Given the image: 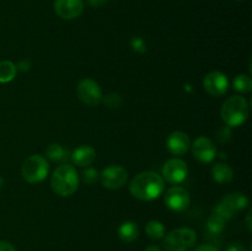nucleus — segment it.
I'll return each mask as SVG.
<instances>
[{"label":"nucleus","mask_w":252,"mask_h":251,"mask_svg":"<svg viewBox=\"0 0 252 251\" xmlns=\"http://www.w3.org/2000/svg\"><path fill=\"white\" fill-rule=\"evenodd\" d=\"M166 147L171 154L184 155L189 152V147H191V140H189L187 133L176 130V132H172L169 135L166 140Z\"/></svg>","instance_id":"14"},{"label":"nucleus","mask_w":252,"mask_h":251,"mask_svg":"<svg viewBox=\"0 0 252 251\" xmlns=\"http://www.w3.org/2000/svg\"><path fill=\"white\" fill-rule=\"evenodd\" d=\"M225 251H245V246H244V244L235 241V243H231L230 245L225 249Z\"/></svg>","instance_id":"27"},{"label":"nucleus","mask_w":252,"mask_h":251,"mask_svg":"<svg viewBox=\"0 0 252 251\" xmlns=\"http://www.w3.org/2000/svg\"><path fill=\"white\" fill-rule=\"evenodd\" d=\"M98 176H100V172L97 170L93 169V167H88L81 174V181L86 185H93L94 182L97 181Z\"/></svg>","instance_id":"24"},{"label":"nucleus","mask_w":252,"mask_h":251,"mask_svg":"<svg viewBox=\"0 0 252 251\" xmlns=\"http://www.w3.org/2000/svg\"><path fill=\"white\" fill-rule=\"evenodd\" d=\"M71 161L76 166L86 167L93 164L96 159V152L90 145H80L71 153Z\"/></svg>","instance_id":"15"},{"label":"nucleus","mask_w":252,"mask_h":251,"mask_svg":"<svg viewBox=\"0 0 252 251\" xmlns=\"http://www.w3.org/2000/svg\"><path fill=\"white\" fill-rule=\"evenodd\" d=\"M233 86L236 91L241 94H248L252 90V80L249 75L240 74L236 75L233 80Z\"/></svg>","instance_id":"21"},{"label":"nucleus","mask_w":252,"mask_h":251,"mask_svg":"<svg viewBox=\"0 0 252 251\" xmlns=\"http://www.w3.org/2000/svg\"><path fill=\"white\" fill-rule=\"evenodd\" d=\"M249 206V198L243 193L233 192L229 193L219 202L214 208L213 213L221 217L224 220H229L233 218L236 213L245 209Z\"/></svg>","instance_id":"6"},{"label":"nucleus","mask_w":252,"mask_h":251,"mask_svg":"<svg viewBox=\"0 0 252 251\" xmlns=\"http://www.w3.org/2000/svg\"><path fill=\"white\" fill-rule=\"evenodd\" d=\"M167 208L174 212H184L191 204V197L189 191L181 186H172L167 189L164 197Z\"/></svg>","instance_id":"10"},{"label":"nucleus","mask_w":252,"mask_h":251,"mask_svg":"<svg viewBox=\"0 0 252 251\" xmlns=\"http://www.w3.org/2000/svg\"><path fill=\"white\" fill-rule=\"evenodd\" d=\"M203 88L207 94L213 97L223 96L229 89V80L225 74L220 71H211L203 79Z\"/></svg>","instance_id":"11"},{"label":"nucleus","mask_w":252,"mask_h":251,"mask_svg":"<svg viewBox=\"0 0 252 251\" xmlns=\"http://www.w3.org/2000/svg\"><path fill=\"white\" fill-rule=\"evenodd\" d=\"M212 177L218 184H229L234 177V170L225 162H218L212 167Z\"/></svg>","instance_id":"16"},{"label":"nucleus","mask_w":252,"mask_h":251,"mask_svg":"<svg viewBox=\"0 0 252 251\" xmlns=\"http://www.w3.org/2000/svg\"><path fill=\"white\" fill-rule=\"evenodd\" d=\"M49 172V165L46 157L34 154L27 157L21 166V175L29 184H38L46 180Z\"/></svg>","instance_id":"5"},{"label":"nucleus","mask_w":252,"mask_h":251,"mask_svg":"<svg viewBox=\"0 0 252 251\" xmlns=\"http://www.w3.org/2000/svg\"><path fill=\"white\" fill-rule=\"evenodd\" d=\"M193 251H219L216 246L209 245V244H203V245H199L194 249Z\"/></svg>","instance_id":"28"},{"label":"nucleus","mask_w":252,"mask_h":251,"mask_svg":"<svg viewBox=\"0 0 252 251\" xmlns=\"http://www.w3.org/2000/svg\"><path fill=\"white\" fill-rule=\"evenodd\" d=\"M196 243V231L186 226L174 229L164 236V249L166 251H189Z\"/></svg>","instance_id":"4"},{"label":"nucleus","mask_w":252,"mask_h":251,"mask_svg":"<svg viewBox=\"0 0 252 251\" xmlns=\"http://www.w3.org/2000/svg\"><path fill=\"white\" fill-rule=\"evenodd\" d=\"M118 236L125 243H133L139 236V226L134 221H123L118 228Z\"/></svg>","instance_id":"17"},{"label":"nucleus","mask_w":252,"mask_h":251,"mask_svg":"<svg viewBox=\"0 0 252 251\" xmlns=\"http://www.w3.org/2000/svg\"><path fill=\"white\" fill-rule=\"evenodd\" d=\"M144 251H161V249H160L159 246H155V245H153V246H149V248H147V249H145Z\"/></svg>","instance_id":"33"},{"label":"nucleus","mask_w":252,"mask_h":251,"mask_svg":"<svg viewBox=\"0 0 252 251\" xmlns=\"http://www.w3.org/2000/svg\"><path fill=\"white\" fill-rule=\"evenodd\" d=\"M102 101L106 103V105H107V107L117 108V107H120L121 105H122L123 98H122V96L120 95V94L110 93V94H107L105 97H102Z\"/></svg>","instance_id":"23"},{"label":"nucleus","mask_w":252,"mask_h":251,"mask_svg":"<svg viewBox=\"0 0 252 251\" xmlns=\"http://www.w3.org/2000/svg\"><path fill=\"white\" fill-rule=\"evenodd\" d=\"M46 157L52 161H61L65 157V150L58 143H52L47 147Z\"/></svg>","instance_id":"22"},{"label":"nucleus","mask_w":252,"mask_h":251,"mask_svg":"<svg viewBox=\"0 0 252 251\" xmlns=\"http://www.w3.org/2000/svg\"><path fill=\"white\" fill-rule=\"evenodd\" d=\"M98 180L108 189H118L127 184L128 172L120 165H110L100 172Z\"/></svg>","instance_id":"8"},{"label":"nucleus","mask_w":252,"mask_h":251,"mask_svg":"<svg viewBox=\"0 0 252 251\" xmlns=\"http://www.w3.org/2000/svg\"><path fill=\"white\" fill-rule=\"evenodd\" d=\"M250 113V106L244 96L235 95L226 98L220 108L221 120L228 127H239L244 125Z\"/></svg>","instance_id":"3"},{"label":"nucleus","mask_w":252,"mask_h":251,"mask_svg":"<svg viewBox=\"0 0 252 251\" xmlns=\"http://www.w3.org/2000/svg\"><path fill=\"white\" fill-rule=\"evenodd\" d=\"M145 233L152 240H161L165 236V225L159 220H150L145 226Z\"/></svg>","instance_id":"19"},{"label":"nucleus","mask_w":252,"mask_h":251,"mask_svg":"<svg viewBox=\"0 0 252 251\" xmlns=\"http://www.w3.org/2000/svg\"><path fill=\"white\" fill-rule=\"evenodd\" d=\"M76 95L84 105L90 107H96L100 105L103 97L100 85L95 80L89 78L79 81L76 86Z\"/></svg>","instance_id":"7"},{"label":"nucleus","mask_w":252,"mask_h":251,"mask_svg":"<svg viewBox=\"0 0 252 251\" xmlns=\"http://www.w3.org/2000/svg\"><path fill=\"white\" fill-rule=\"evenodd\" d=\"M17 68L12 62L2 61L0 62V83L6 84L14 80L16 76Z\"/></svg>","instance_id":"18"},{"label":"nucleus","mask_w":252,"mask_h":251,"mask_svg":"<svg viewBox=\"0 0 252 251\" xmlns=\"http://www.w3.org/2000/svg\"><path fill=\"white\" fill-rule=\"evenodd\" d=\"M189 175V167L182 159L172 157L167 160L162 166V179L171 185H179L186 180Z\"/></svg>","instance_id":"9"},{"label":"nucleus","mask_w":252,"mask_h":251,"mask_svg":"<svg viewBox=\"0 0 252 251\" xmlns=\"http://www.w3.org/2000/svg\"><path fill=\"white\" fill-rule=\"evenodd\" d=\"M238 1H243V0H238Z\"/></svg>","instance_id":"35"},{"label":"nucleus","mask_w":252,"mask_h":251,"mask_svg":"<svg viewBox=\"0 0 252 251\" xmlns=\"http://www.w3.org/2000/svg\"><path fill=\"white\" fill-rule=\"evenodd\" d=\"M2 185H4V180H2V177H0V188L2 187Z\"/></svg>","instance_id":"34"},{"label":"nucleus","mask_w":252,"mask_h":251,"mask_svg":"<svg viewBox=\"0 0 252 251\" xmlns=\"http://www.w3.org/2000/svg\"><path fill=\"white\" fill-rule=\"evenodd\" d=\"M132 48L134 49L138 53H144L147 51V46H145L144 39L140 38V37H134L132 39Z\"/></svg>","instance_id":"25"},{"label":"nucleus","mask_w":252,"mask_h":251,"mask_svg":"<svg viewBox=\"0 0 252 251\" xmlns=\"http://www.w3.org/2000/svg\"><path fill=\"white\" fill-rule=\"evenodd\" d=\"M54 11L61 19L74 20L83 14L84 1L83 0H56Z\"/></svg>","instance_id":"13"},{"label":"nucleus","mask_w":252,"mask_h":251,"mask_svg":"<svg viewBox=\"0 0 252 251\" xmlns=\"http://www.w3.org/2000/svg\"><path fill=\"white\" fill-rule=\"evenodd\" d=\"M217 138H218L219 142H225L230 138V132H229V128H220L217 133Z\"/></svg>","instance_id":"26"},{"label":"nucleus","mask_w":252,"mask_h":251,"mask_svg":"<svg viewBox=\"0 0 252 251\" xmlns=\"http://www.w3.org/2000/svg\"><path fill=\"white\" fill-rule=\"evenodd\" d=\"M79 174L70 164H63L57 167L51 176V187L56 194L69 197L76 192L79 187Z\"/></svg>","instance_id":"2"},{"label":"nucleus","mask_w":252,"mask_h":251,"mask_svg":"<svg viewBox=\"0 0 252 251\" xmlns=\"http://www.w3.org/2000/svg\"><path fill=\"white\" fill-rule=\"evenodd\" d=\"M165 182L161 175L154 171H143L135 175L129 184L133 197L140 201H153L161 196Z\"/></svg>","instance_id":"1"},{"label":"nucleus","mask_w":252,"mask_h":251,"mask_svg":"<svg viewBox=\"0 0 252 251\" xmlns=\"http://www.w3.org/2000/svg\"><path fill=\"white\" fill-rule=\"evenodd\" d=\"M245 221H246V228H248L249 231H251V211H249Z\"/></svg>","instance_id":"32"},{"label":"nucleus","mask_w":252,"mask_h":251,"mask_svg":"<svg viewBox=\"0 0 252 251\" xmlns=\"http://www.w3.org/2000/svg\"><path fill=\"white\" fill-rule=\"evenodd\" d=\"M30 66H31V64H30L29 61H24V62H20L19 65H16L17 69H20V70H29Z\"/></svg>","instance_id":"31"},{"label":"nucleus","mask_w":252,"mask_h":251,"mask_svg":"<svg viewBox=\"0 0 252 251\" xmlns=\"http://www.w3.org/2000/svg\"><path fill=\"white\" fill-rule=\"evenodd\" d=\"M89 5L93 7H102L108 2V0H88Z\"/></svg>","instance_id":"30"},{"label":"nucleus","mask_w":252,"mask_h":251,"mask_svg":"<svg viewBox=\"0 0 252 251\" xmlns=\"http://www.w3.org/2000/svg\"><path fill=\"white\" fill-rule=\"evenodd\" d=\"M225 223L226 220H224L221 217L213 213L208 219H207V230L211 234H213V235L220 234L221 231L224 230V228H225Z\"/></svg>","instance_id":"20"},{"label":"nucleus","mask_w":252,"mask_h":251,"mask_svg":"<svg viewBox=\"0 0 252 251\" xmlns=\"http://www.w3.org/2000/svg\"><path fill=\"white\" fill-rule=\"evenodd\" d=\"M192 153L199 162L209 164L216 159L217 148L211 138L202 135V137L194 139L193 144H192Z\"/></svg>","instance_id":"12"},{"label":"nucleus","mask_w":252,"mask_h":251,"mask_svg":"<svg viewBox=\"0 0 252 251\" xmlns=\"http://www.w3.org/2000/svg\"><path fill=\"white\" fill-rule=\"evenodd\" d=\"M0 251H16V249L7 241L0 240Z\"/></svg>","instance_id":"29"}]
</instances>
